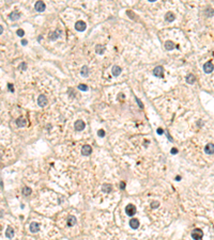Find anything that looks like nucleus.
<instances>
[{"instance_id": "obj_19", "label": "nucleus", "mask_w": 214, "mask_h": 240, "mask_svg": "<svg viewBox=\"0 0 214 240\" xmlns=\"http://www.w3.org/2000/svg\"><path fill=\"white\" fill-rule=\"evenodd\" d=\"M174 47H176V44H174L172 41H167L165 43V48H166L167 50H172V49H174Z\"/></svg>"}, {"instance_id": "obj_13", "label": "nucleus", "mask_w": 214, "mask_h": 240, "mask_svg": "<svg viewBox=\"0 0 214 240\" xmlns=\"http://www.w3.org/2000/svg\"><path fill=\"white\" fill-rule=\"evenodd\" d=\"M10 19H12V20H17V19L21 18V13L18 11H13L11 14H10Z\"/></svg>"}, {"instance_id": "obj_11", "label": "nucleus", "mask_w": 214, "mask_h": 240, "mask_svg": "<svg viewBox=\"0 0 214 240\" xmlns=\"http://www.w3.org/2000/svg\"><path fill=\"white\" fill-rule=\"evenodd\" d=\"M30 232L31 233H38L39 230H40V224L37 223V222H32L30 224Z\"/></svg>"}, {"instance_id": "obj_36", "label": "nucleus", "mask_w": 214, "mask_h": 240, "mask_svg": "<svg viewBox=\"0 0 214 240\" xmlns=\"http://www.w3.org/2000/svg\"><path fill=\"white\" fill-rule=\"evenodd\" d=\"M22 44H23L24 46L27 45V41H26V40H23V41H22Z\"/></svg>"}, {"instance_id": "obj_33", "label": "nucleus", "mask_w": 214, "mask_h": 240, "mask_svg": "<svg viewBox=\"0 0 214 240\" xmlns=\"http://www.w3.org/2000/svg\"><path fill=\"white\" fill-rule=\"evenodd\" d=\"M136 100H137V103H138V105H139V107H140V108H144V105H142V103L140 102V100H139L137 97H136Z\"/></svg>"}, {"instance_id": "obj_9", "label": "nucleus", "mask_w": 214, "mask_h": 240, "mask_svg": "<svg viewBox=\"0 0 214 240\" xmlns=\"http://www.w3.org/2000/svg\"><path fill=\"white\" fill-rule=\"evenodd\" d=\"M34 8L38 12H43L44 10L46 9V6H45V3L43 2V1H38L35 4H34Z\"/></svg>"}, {"instance_id": "obj_31", "label": "nucleus", "mask_w": 214, "mask_h": 240, "mask_svg": "<svg viewBox=\"0 0 214 240\" xmlns=\"http://www.w3.org/2000/svg\"><path fill=\"white\" fill-rule=\"evenodd\" d=\"M8 89H9V91L11 93H13L14 92V88H13V84H11V83H9L8 84Z\"/></svg>"}, {"instance_id": "obj_32", "label": "nucleus", "mask_w": 214, "mask_h": 240, "mask_svg": "<svg viewBox=\"0 0 214 240\" xmlns=\"http://www.w3.org/2000/svg\"><path fill=\"white\" fill-rule=\"evenodd\" d=\"M120 188H121V190H124V188H125V182L124 181L120 182Z\"/></svg>"}, {"instance_id": "obj_28", "label": "nucleus", "mask_w": 214, "mask_h": 240, "mask_svg": "<svg viewBox=\"0 0 214 240\" xmlns=\"http://www.w3.org/2000/svg\"><path fill=\"white\" fill-rule=\"evenodd\" d=\"M158 206H159V203H158V202H156V201H154V202H152V203H151V207H152L153 209L157 208Z\"/></svg>"}, {"instance_id": "obj_26", "label": "nucleus", "mask_w": 214, "mask_h": 240, "mask_svg": "<svg viewBox=\"0 0 214 240\" xmlns=\"http://www.w3.org/2000/svg\"><path fill=\"white\" fill-rule=\"evenodd\" d=\"M78 89L80 91H85V92H86V91H88V86H87L86 84H84V83H81V84L78 85Z\"/></svg>"}, {"instance_id": "obj_2", "label": "nucleus", "mask_w": 214, "mask_h": 240, "mask_svg": "<svg viewBox=\"0 0 214 240\" xmlns=\"http://www.w3.org/2000/svg\"><path fill=\"white\" fill-rule=\"evenodd\" d=\"M202 236H203V233H202V230L199 228H195L192 232V238L194 240H201Z\"/></svg>"}, {"instance_id": "obj_30", "label": "nucleus", "mask_w": 214, "mask_h": 240, "mask_svg": "<svg viewBox=\"0 0 214 240\" xmlns=\"http://www.w3.org/2000/svg\"><path fill=\"white\" fill-rule=\"evenodd\" d=\"M27 68V64L25 63V62H23V63L19 65V69H23V70H25Z\"/></svg>"}, {"instance_id": "obj_14", "label": "nucleus", "mask_w": 214, "mask_h": 240, "mask_svg": "<svg viewBox=\"0 0 214 240\" xmlns=\"http://www.w3.org/2000/svg\"><path fill=\"white\" fill-rule=\"evenodd\" d=\"M130 226L133 229H137L139 227V221L137 219H132L130 221Z\"/></svg>"}, {"instance_id": "obj_4", "label": "nucleus", "mask_w": 214, "mask_h": 240, "mask_svg": "<svg viewBox=\"0 0 214 240\" xmlns=\"http://www.w3.org/2000/svg\"><path fill=\"white\" fill-rule=\"evenodd\" d=\"M86 28H87V25H86V22L85 21H82V20H78V21H76L75 23V29L77 31H85L86 30Z\"/></svg>"}, {"instance_id": "obj_35", "label": "nucleus", "mask_w": 214, "mask_h": 240, "mask_svg": "<svg viewBox=\"0 0 214 240\" xmlns=\"http://www.w3.org/2000/svg\"><path fill=\"white\" fill-rule=\"evenodd\" d=\"M178 153V150H177V148H171V154H177Z\"/></svg>"}, {"instance_id": "obj_17", "label": "nucleus", "mask_w": 214, "mask_h": 240, "mask_svg": "<svg viewBox=\"0 0 214 240\" xmlns=\"http://www.w3.org/2000/svg\"><path fill=\"white\" fill-rule=\"evenodd\" d=\"M80 75H81L82 77H88V75H89V67L87 66V65H84V66L81 67Z\"/></svg>"}, {"instance_id": "obj_20", "label": "nucleus", "mask_w": 214, "mask_h": 240, "mask_svg": "<svg viewBox=\"0 0 214 240\" xmlns=\"http://www.w3.org/2000/svg\"><path fill=\"white\" fill-rule=\"evenodd\" d=\"M16 124H17L18 127H25L27 125V121L25 118H23V117H19V118L16 119Z\"/></svg>"}, {"instance_id": "obj_7", "label": "nucleus", "mask_w": 214, "mask_h": 240, "mask_svg": "<svg viewBox=\"0 0 214 240\" xmlns=\"http://www.w3.org/2000/svg\"><path fill=\"white\" fill-rule=\"evenodd\" d=\"M92 152V148L90 145H88V144H86V145H84L81 147V155H84V156H89L90 154Z\"/></svg>"}, {"instance_id": "obj_8", "label": "nucleus", "mask_w": 214, "mask_h": 240, "mask_svg": "<svg viewBox=\"0 0 214 240\" xmlns=\"http://www.w3.org/2000/svg\"><path fill=\"white\" fill-rule=\"evenodd\" d=\"M213 68H214V65H213V63L212 62H207V63L203 65V70H205V73L206 74H210L211 71L213 70Z\"/></svg>"}, {"instance_id": "obj_3", "label": "nucleus", "mask_w": 214, "mask_h": 240, "mask_svg": "<svg viewBox=\"0 0 214 240\" xmlns=\"http://www.w3.org/2000/svg\"><path fill=\"white\" fill-rule=\"evenodd\" d=\"M153 75L158 77V78H163L164 77V68L163 66H156L153 69Z\"/></svg>"}, {"instance_id": "obj_27", "label": "nucleus", "mask_w": 214, "mask_h": 240, "mask_svg": "<svg viewBox=\"0 0 214 240\" xmlns=\"http://www.w3.org/2000/svg\"><path fill=\"white\" fill-rule=\"evenodd\" d=\"M16 34L18 35V36H21V37H23L24 35H25V31L23 30V29H18V30L16 31Z\"/></svg>"}, {"instance_id": "obj_12", "label": "nucleus", "mask_w": 214, "mask_h": 240, "mask_svg": "<svg viewBox=\"0 0 214 240\" xmlns=\"http://www.w3.org/2000/svg\"><path fill=\"white\" fill-rule=\"evenodd\" d=\"M121 71H122V69H121V67H120V66H118V65L113 66L111 73H113V75H114L115 77H118V76L121 74Z\"/></svg>"}, {"instance_id": "obj_25", "label": "nucleus", "mask_w": 214, "mask_h": 240, "mask_svg": "<svg viewBox=\"0 0 214 240\" xmlns=\"http://www.w3.org/2000/svg\"><path fill=\"white\" fill-rule=\"evenodd\" d=\"M23 194L26 195V196L30 195V194H31V189L29 188V187H25V188L23 189Z\"/></svg>"}, {"instance_id": "obj_16", "label": "nucleus", "mask_w": 214, "mask_h": 240, "mask_svg": "<svg viewBox=\"0 0 214 240\" xmlns=\"http://www.w3.org/2000/svg\"><path fill=\"white\" fill-rule=\"evenodd\" d=\"M60 35H61V31H60V30H57V31H54V32L50 33L49 38H50L51 41H55V40H57V38L59 37Z\"/></svg>"}, {"instance_id": "obj_29", "label": "nucleus", "mask_w": 214, "mask_h": 240, "mask_svg": "<svg viewBox=\"0 0 214 240\" xmlns=\"http://www.w3.org/2000/svg\"><path fill=\"white\" fill-rule=\"evenodd\" d=\"M98 136L100 138H104L105 137V131L103 130V129H100V130L98 131Z\"/></svg>"}, {"instance_id": "obj_23", "label": "nucleus", "mask_w": 214, "mask_h": 240, "mask_svg": "<svg viewBox=\"0 0 214 240\" xmlns=\"http://www.w3.org/2000/svg\"><path fill=\"white\" fill-rule=\"evenodd\" d=\"M185 80H186V82H187V83H189V84H193L194 82H195L196 78H195V76H194L193 74H189V75H187V76H186Z\"/></svg>"}, {"instance_id": "obj_18", "label": "nucleus", "mask_w": 214, "mask_h": 240, "mask_svg": "<svg viewBox=\"0 0 214 240\" xmlns=\"http://www.w3.org/2000/svg\"><path fill=\"white\" fill-rule=\"evenodd\" d=\"M13 236H14V229H13V227L8 226L7 230H6V237L7 238H13Z\"/></svg>"}, {"instance_id": "obj_10", "label": "nucleus", "mask_w": 214, "mask_h": 240, "mask_svg": "<svg viewBox=\"0 0 214 240\" xmlns=\"http://www.w3.org/2000/svg\"><path fill=\"white\" fill-rule=\"evenodd\" d=\"M205 152H206V154H208V155H212V154H214V144H212V143L207 144V146L205 147Z\"/></svg>"}, {"instance_id": "obj_6", "label": "nucleus", "mask_w": 214, "mask_h": 240, "mask_svg": "<svg viewBox=\"0 0 214 240\" xmlns=\"http://www.w3.org/2000/svg\"><path fill=\"white\" fill-rule=\"evenodd\" d=\"M38 104L40 107H45V106L48 104V100H47V97L45 95H40L38 98Z\"/></svg>"}, {"instance_id": "obj_5", "label": "nucleus", "mask_w": 214, "mask_h": 240, "mask_svg": "<svg viewBox=\"0 0 214 240\" xmlns=\"http://www.w3.org/2000/svg\"><path fill=\"white\" fill-rule=\"evenodd\" d=\"M74 127L77 131H81V130H84L85 127H86V124L84 121H81V119H78V121H76L75 124H74Z\"/></svg>"}, {"instance_id": "obj_24", "label": "nucleus", "mask_w": 214, "mask_h": 240, "mask_svg": "<svg viewBox=\"0 0 214 240\" xmlns=\"http://www.w3.org/2000/svg\"><path fill=\"white\" fill-rule=\"evenodd\" d=\"M102 188H103V191H104V192H107V193H109V192H110L111 190H113V186H111L110 184H104Z\"/></svg>"}, {"instance_id": "obj_34", "label": "nucleus", "mask_w": 214, "mask_h": 240, "mask_svg": "<svg viewBox=\"0 0 214 240\" xmlns=\"http://www.w3.org/2000/svg\"><path fill=\"white\" fill-rule=\"evenodd\" d=\"M157 133H158V134H163V133H164L163 129H162V128H158V129H157Z\"/></svg>"}, {"instance_id": "obj_22", "label": "nucleus", "mask_w": 214, "mask_h": 240, "mask_svg": "<svg viewBox=\"0 0 214 240\" xmlns=\"http://www.w3.org/2000/svg\"><path fill=\"white\" fill-rule=\"evenodd\" d=\"M105 46H103V45H96V47H95V51H96V54H99V55H103L104 52H105Z\"/></svg>"}, {"instance_id": "obj_37", "label": "nucleus", "mask_w": 214, "mask_h": 240, "mask_svg": "<svg viewBox=\"0 0 214 240\" xmlns=\"http://www.w3.org/2000/svg\"><path fill=\"white\" fill-rule=\"evenodd\" d=\"M2 32H3V28H2V26H1V25H0V34H1Z\"/></svg>"}, {"instance_id": "obj_1", "label": "nucleus", "mask_w": 214, "mask_h": 240, "mask_svg": "<svg viewBox=\"0 0 214 240\" xmlns=\"http://www.w3.org/2000/svg\"><path fill=\"white\" fill-rule=\"evenodd\" d=\"M136 211H137L136 206L133 205V204H129L125 207V212H126V214H128V215H130V217H133V215L136 213Z\"/></svg>"}, {"instance_id": "obj_15", "label": "nucleus", "mask_w": 214, "mask_h": 240, "mask_svg": "<svg viewBox=\"0 0 214 240\" xmlns=\"http://www.w3.org/2000/svg\"><path fill=\"white\" fill-rule=\"evenodd\" d=\"M174 18H176V15L172 13V12H167L166 13V15H165V19H166L167 21H169V22H171V21H173L174 20Z\"/></svg>"}, {"instance_id": "obj_21", "label": "nucleus", "mask_w": 214, "mask_h": 240, "mask_svg": "<svg viewBox=\"0 0 214 240\" xmlns=\"http://www.w3.org/2000/svg\"><path fill=\"white\" fill-rule=\"evenodd\" d=\"M66 222H67V225H69V226H73V225H75V223H76V218L74 217V215H69Z\"/></svg>"}]
</instances>
